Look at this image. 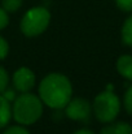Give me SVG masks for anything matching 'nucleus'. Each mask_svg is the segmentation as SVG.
I'll return each instance as SVG.
<instances>
[{
  "instance_id": "obj_15",
  "label": "nucleus",
  "mask_w": 132,
  "mask_h": 134,
  "mask_svg": "<svg viewBox=\"0 0 132 134\" xmlns=\"http://www.w3.org/2000/svg\"><path fill=\"white\" fill-rule=\"evenodd\" d=\"M118 8L124 12H132V0H115Z\"/></svg>"
},
{
  "instance_id": "obj_1",
  "label": "nucleus",
  "mask_w": 132,
  "mask_h": 134,
  "mask_svg": "<svg viewBox=\"0 0 132 134\" xmlns=\"http://www.w3.org/2000/svg\"><path fill=\"white\" fill-rule=\"evenodd\" d=\"M73 86L69 78L60 73L45 76L39 85V96L44 104L53 109H62L70 102Z\"/></svg>"
},
{
  "instance_id": "obj_12",
  "label": "nucleus",
  "mask_w": 132,
  "mask_h": 134,
  "mask_svg": "<svg viewBox=\"0 0 132 134\" xmlns=\"http://www.w3.org/2000/svg\"><path fill=\"white\" fill-rule=\"evenodd\" d=\"M8 83H9V76L7 73V70L0 66V94H3V91L8 89Z\"/></svg>"
},
{
  "instance_id": "obj_11",
  "label": "nucleus",
  "mask_w": 132,
  "mask_h": 134,
  "mask_svg": "<svg viewBox=\"0 0 132 134\" xmlns=\"http://www.w3.org/2000/svg\"><path fill=\"white\" fill-rule=\"evenodd\" d=\"M1 5H3V9L7 10V12H16L21 8L22 5V0H3L1 1Z\"/></svg>"
},
{
  "instance_id": "obj_17",
  "label": "nucleus",
  "mask_w": 132,
  "mask_h": 134,
  "mask_svg": "<svg viewBox=\"0 0 132 134\" xmlns=\"http://www.w3.org/2000/svg\"><path fill=\"white\" fill-rule=\"evenodd\" d=\"M3 134H30V133L22 126H10Z\"/></svg>"
},
{
  "instance_id": "obj_13",
  "label": "nucleus",
  "mask_w": 132,
  "mask_h": 134,
  "mask_svg": "<svg viewBox=\"0 0 132 134\" xmlns=\"http://www.w3.org/2000/svg\"><path fill=\"white\" fill-rule=\"evenodd\" d=\"M123 103H124V108L126 111L132 115V86H130L127 91L124 92V99H123Z\"/></svg>"
},
{
  "instance_id": "obj_6",
  "label": "nucleus",
  "mask_w": 132,
  "mask_h": 134,
  "mask_svg": "<svg viewBox=\"0 0 132 134\" xmlns=\"http://www.w3.org/2000/svg\"><path fill=\"white\" fill-rule=\"evenodd\" d=\"M13 85L14 89L20 92H29L35 85V74L31 69L26 66L18 68L13 74Z\"/></svg>"
},
{
  "instance_id": "obj_5",
  "label": "nucleus",
  "mask_w": 132,
  "mask_h": 134,
  "mask_svg": "<svg viewBox=\"0 0 132 134\" xmlns=\"http://www.w3.org/2000/svg\"><path fill=\"white\" fill-rule=\"evenodd\" d=\"M92 107L87 99L75 98L70 99V102L65 107V113L69 119L74 121H87L91 116Z\"/></svg>"
},
{
  "instance_id": "obj_8",
  "label": "nucleus",
  "mask_w": 132,
  "mask_h": 134,
  "mask_svg": "<svg viewBox=\"0 0 132 134\" xmlns=\"http://www.w3.org/2000/svg\"><path fill=\"white\" fill-rule=\"evenodd\" d=\"M100 134H132V128L127 122H115L102 128Z\"/></svg>"
},
{
  "instance_id": "obj_16",
  "label": "nucleus",
  "mask_w": 132,
  "mask_h": 134,
  "mask_svg": "<svg viewBox=\"0 0 132 134\" xmlns=\"http://www.w3.org/2000/svg\"><path fill=\"white\" fill-rule=\"evenodd\" d=\"M9 22V17H8V12L4 10L3 8H0V30L5 29L7 25Z\"/></svg>"
},
{
  "instance_id": "obj_10",
  "label": "nucleus",
  "mask_w": 132,
  "mask_h": 134,
  "mask_svg": "<svg viewBox=\"0 0 132 134\" xmlns=\"http://www.w3.org/2000/svg\"><path fill=\"white\" fill-rule=\"evenodd\" d=\"M122 42L126 46H132V16H130L122 26Z\"/></svg>"
},
{
  "instance_id": "obj_19",
  "label": "nucleus",
  "mask_w": 132,
  "mask_h": 134,
  "mask_svg": "<svg viewBox=\"0 0 132 134\" xmlns=\"http://www.w3.org/2000/svg\"><path fill=\"white\" fill-rule=\"evenodd\" d=\"M74 134H95V133L92 130H89V129H80V130L75 132Z\"/></svg>"
},
{
  "instance_id": "obj_2",
  "label": "nucleus",
  "mask_w": 132,
  "mask_h": 134,
  "mask_svg": "<svg viewBox=\"0 0 132 134\" xmlns=\"http://www.w3.org/2000/svg\"><path fill=\"white\" fill-rule=\"evenodd\" d=\"M43 115V102L34 94L22 92L14 99L12 116L16 122L21 125H31L36 122Z\"/></svg>"
},
{
  "instance_id": "obj_18",
  "label": "nucleus",
  "mask_w": 132,
  "mask_h": 134,
  "mask_svg": "<svg viewBox=\"0 0 132 134\" xmlns=\"http://www.w3.org/2000/svg\"><path fill=\"white\" fill-rule=\"evenodd\" d=\"M8 102H14V99H16V94H14V90H10V89H5L3 91V94H1Z\"/></svg>"
},
{
  "instance_id": "obj_3",
  "label": "nucleus",
  "mask_w": 132,
  "mask_h": 134,
  "mask_svg": "<svg viewBox=\"0 0 132 134\" xmlns=\"http://www.w3.org/2000/svg\"><path fill=\"white\" fill-rule=\"evenodd\" d=\"M119 111L121 100L111 90L100 92L93 100V113L100 122L110 124L117 119Z\"/></svg>"
},
{
  "instance_id": "obj_9",
  "label": "nucleus",
  "mask_w": 132,
  "mask_h": 134,
  "mask_svg": "<svg viewBox=\"0 0 132 134\" xmlns=\"http://www.w3.org/2000/svg\"><path fill=\"white\" fill-rule=\"evenodd\" d=\"M12 117V108L10 102H8L1 94H0V129L7 126Z\"/></svg>"
},
{
  "instance_id": "obj_7",
  "label": "nucleus",
  "mask_w": 132,
  "mask_h": 134,
  "mask_svg": "<svg viewBox=\"0 0 132 134\" xmlns=\"http://www.w3.org/2000/svg\"><path fill=\"white\" fill-rule=\"evenodd\" d=\"M117 70L126 80L132 81V56L122 55L117 60Z\"/></svg>"
},
{
  "instance_id": "obj_4",
  "label": "nucleus",
  "mask_w": 132,
  "mask_h": 134,
  "mask_svg": "<svg viewBox=\"0 0 132 134\" xmlns=\"http://www.w3.org/2000/svg\"><path fill=\"white\" fill-rule=\"evenodd\" d=\"M51 22V13L44 7L29 9L21 20V31L26 37H38L44 33Z\"/></svg>"
},
{
  "instance_id": "obj_14",
  "label": "nucleus",
  "mask_w": 132,
  "mask_h": 134,
  "mask_svg": "<svg viewBox=\"0 0 132 134\" xmlns=\"http://www.w3.org/2000/svg\"><path fill=\"white\" fill-rule=\"evenodd\" d=\"M8 52H9L8 42L3 37H0V60H4L8 56Z\"/></svg>"
}]
</instances>
